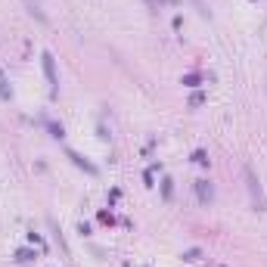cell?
<instances>
[{
	"instance_id": "cell-1",
	"label": "cell",
	"mask_w": 267,
	"mask_h": 267,
	"mask_svg": "<svg viewBox=\"0 0 267 267\" xmlns=\"http://www.w3.org/2000/svg\"><path fill=\"white\" fill-rule=\"evenodd\" d=\"M245 180H249V190H252V202H255V208H264V196H261V186H258V180H255V171L252 168H245Z\"/></svg>"
},
{
	"instance_id": "cell-2",
	"label": "cell",
	"mask_w": 267,
	"mask_h": 267,
	"mask_svg": "<svg viewBox=\"0 0 267 267\" xmlns=\"http://www.w3.org/2000/svg\"><path fill=\"white\" fill-rule=\"evenodd\" d=\"M41 59H44V72H47V81H50V87H53V93H56V87H59V81H56V65H53V56H50V53H44Z\"/></svg>"
},
{
	"instance_id": "cell-3",
	"label": "cell",
	"mask_w": 267,
	"mask_h": 267,
	"mask_svg": "<svg viewBox=\"0 0 267 267\" xmlns=\"http://www.w3.org/2000/svg\"><path fill=\"white\" fill-rule=\"evenodd\" d=\"M199 196H202V202H211V186L205 180H199Z\"/></svg>"
},
{
	"instance_id": "cell-4",
	"label": "cell",
	"mask_w": 267,
	"mask_h": 267,
	"mask_svg": "<svg viewBox=\"0 0 267 267\" xmlns=\"http://www.w3.org/2000/svg\"><path fill=\"white\" fill-rule=\"evenodd\" d=\"M0 96H3V100H9V87H6V78H3V72H0Z\"/></svg>"
}]
</instances>
